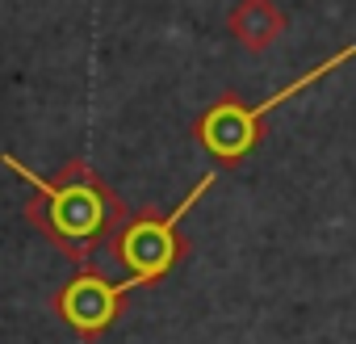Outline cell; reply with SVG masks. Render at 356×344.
I'll list each match as a JSON object with an SVG mask.
<instances>
[{
  "label": "cell",
  "instance_id": "cell-3",
  "mask_svg": "<svg viewBox=\"0 0 356 344\" xmlns=\"http://www.w3.org/2000/svg\"><path fill=\"white\" fill-rule=\"evenodd\" d=\"M214 185V172H206V177L185 194L181 206H172L168 214L159 210H138V214H126L118 223V231L109 235V256L113 265L126 269V286L138 290V286H155L163 281L176 265L185 260L189 244L181 240V223L193 214V206L206 198V189Z\"/></svg>",
  "mask_w": 356,
  "mask_h": 344
},
{
  "label": "cell",
  "instance_id": "cell-4",
  "mask_svg": "<svg viewBox=\"0 0 356 344\" xmlns=\"http://www.w3.org/2000/svg\"><path fill=\"white\" fill-rule=\"evenodd\" d=\"M126 294H130L126 281H113L109 273L84 265L76 277H67V281L55 290L51 306H55V315H59L80 340H97V336H105V331L122 319Z\"/></svg>",
  "mask_w": 356,
  "mask_h": 344
},
{
  "label": "cell",
  "instance_id": "cell-5",
  "mask_svg": "<svg viewBox=\"0 0 356 344\" xmlns=\"http://www.w3.org/2000/svg\"><path fill=\"white\" fill-rule=\"evenodd\" d=\"M285 26H289V17H285V9L277 5V0H239V5L227 13L231 38L243 51H252V55L268 51L285 34Z\"/></svg>",
  "mask_w": 356,
  "mask_h": 344
},
{
  "label": "cell",
  "instance_id": "cell-2",
  "mask_svg": "<svg viewBox=\"0 0 356 344\" xmlns=\"http://www.w3.org/2000/svg\"><path fill=\"white\" fill-rule=\"evenodd\" d=\"M352 59H356V42L339 47L335 55H327L323 63H314L310 72H302L298 80H289L285 88H277L273 97H264V101H256V105H248L239 93H222V97H218L210 109H202L197 122H193L197 147H202L206 155H214L218 168H239V164L264 143V134H268V114H273V109H281L285 101L302 97L306 88H314L318 80H327L331 72H339V68L352 63Z\"/></svg>",
  "mask_w": 356,
  "mask_h": 344
},
{
  "label": "cell",
  "instance_id": "cell-1",
  "mask_svg": "<svg viewBox=\"0 0 356 344\" xmlns=\"http://www.w3.org/2000/svg\"><path fill=\"white\" fill-rule=\"evenodd\" d=\"M0 164L34 189L30 202L22 206L26 223H34V231L51 240V248H59L72 265H88L126 219V202L84 159H67L55 177H38L13 151H0Z\"/></svg>",
  "mask_w": 356,
  "mask_h": 344
}]
</instances>
